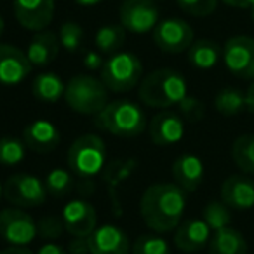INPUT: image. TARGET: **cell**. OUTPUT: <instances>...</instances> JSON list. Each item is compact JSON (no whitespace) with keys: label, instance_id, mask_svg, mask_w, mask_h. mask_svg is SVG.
Returning <instances> with one entry per match:
<instances>
[{"label":"cell","instance_id":"obj_1","mask_svg":"<svg viewBox=\"0 0 254 254\" xmlns=\"http://www.w3.org/2000/svg\"><path fill=\"white\" fill-rule=\"evenodd\" d=\"M187 207V191L176 183H155L145 190L139 211L145 225L155 233L176 230Z\"/></svg>","mask_w":254,"mask_h":254},{"label":"cell","instance_id":"obj_2","mask_svg":"<svg viewBox=\"0 0 254 254\" xmlns=\"http://www.w3.org/2000/svg\"><path fill=\"white\" fill-rule=\"evenodd\" d=\"M188 96L187 80L173 68H159L141 80L138 98L150 108H169Z\"/></svg>","mask_w":254,"mask_h":254},{"label":"cell","instance_id":"obj_3","mask_svg":"<svg viewBox=\"0 0 254 254\" xmlns=\"http://www.w3.org/2000/svg\"><path fill=\"white\" fill-rule=\"evenodd\" d=\"M94 124L98 129L119 138H134L146 127V115L138 103L131 99H115L96 115Z\"/></svg>","mask_w":254,"mask_h":254},{"label":"cell","instance_id":"obj_4","mask_svg":"<svg viewBox=\"0 0 254 254\" xmlns=\"http://www.w3.org/2000/svg\"><path fill=\"white\" fill-rule=\"evenodd\" d=\"M68 108L80 115H98L108 105V89L92 75H75L68 80L64 91Z\"/></svg>","mask_w":254,"mask_h":254},{"label":"cell","instance_id":"obj_5","mask_svg":"<svg viewBox=\"0 0 254 254\" xmlns=\"http://www.w3.org/2000/svg\"><path fill=\"white\" fill-rule=\"evenodd\" d=\"M143 63L132 53H115L105 61L99 78L110 92H129L141 84Z\"/></svg>","mask_w":254,"mask_h":254},{"label":"cell","instance_id":"obj_6","mask_svg":"<svg viewBox=\"0 0 254 254\" xmlns=\"http://www.w3.org/2000/svg\"><path fill=\"white\" fill-rule=\"evenodd\" d=\"M68 167L78 178H92L106 164V145L99 136L84 134L68 148Z\"/></svg>","mask_w":254,"mask_h":254},{"label":"cell","instance_id":"obj_7","mask_svg":"<svg viewBox=\"0 0 254 254\" xmlns=\"http://www.w3.org/2000/svg\"><path fill=\"white\" fill-rule=\"evenodd\" d=\"M4 197L16 207H37L46 202L47 190L40 178L18 173L9 176L4 183Z\"/></svg>","mask_w":254,"mask_h":254},{"label":"cell","instance_id":"obj_8","mask_svg":"<svg viewBox=\"0 0 254 254\" xmlns=\"http://www.w3.org/2000/svg\"><path fill=\"white\" fill-rule=\"evenodd\" d=\"M223 63L233 77L254 80V39L247 35L230 37L223 46Z\"/></svg>","mask_w":254,"mask_h":254},{"label":"cell","instance_id":"obj_9","mask_svg":"<svg viewBox=\"0 0 254 254\" xmlns=\"http://www.w3.org/2000/svg\"><path fill=\"white\" fill-rule=\"evenodd\" d=\"M39 235L37 223L21 207H7L0 211V237L9 246H28Z\"/></svg>","mask_w":254,"mask_h":254},{"label":"cell","instance_id":"obj_10","mask_svg":"<svg viewBox=\"0 0 254 254\" xmlns=\"http://www.w3.org/2000/svg\"><path fill=\"white\" fill-rule=\"evenodd\" d=\"M119 19L126 32L143 35L159 25V7L153 0H124Z\"/></svg>","mask_w":254,"mask_h":254},{"label":"cell","instance_id":"obj_11","mask_svg":"<svg viewBox=\"0 0 254 254\" xmlns=\"http://www.w3.org/2000/svg\"><path fill=\"white\" fill-rule=\"evenodd\" d=\"M153 42L162 53H183L193 44V30L185 19L166 18L153 28Z\"/></svg>","mask_w":254,"mask_h":254},{"label":"cell","instance_id":"obj_12","mask_svg":"<svg viewBox=\"0 0 254 254\" xmlns=\"http://www.w3.org/2000/svg\"><path fill=\"white\" fill-rule=\"evenodd\" d=\"M32 68L26 53L11 44H0V85L16 87L26 80Z\"/></svg>","mask_w":254,"mask_h":254},{"label":"cell","instance_id":"obj_13","mask_svg":"<svg viewBox=\"0 0 254 254\" xmlns=\"http://www.w3.org/2000/svg\"><path fill=\"white\" fill-rule=\"evenodd\" d=\"M64 230L71 237H89L98 226V214L92 204L82 198H73L61 212Z\"/></svg>","mask_w":254,"mask_h":254},{"label":"cell","instance_id":"obj_14","mask_svg":"<svg viewBox=\"0 0 254 254\" xmlns=\"http://www.w3.org/2000/svg\"><path fill=\"white\" fill-rule=\"evenodd\" d=\"M14 16L26 30L42 32L51 25L54 16V0H14Z\"/></svg>","mask_w":254,"mask_h":254},{"label":"cell","instance_id":"obj_15","mask_svg":"<svg viewBox=\"0 0 254 254\" xmlns=\"http://www.w3.org/2000/svg\"><path fill=\"white\" fill-rule=\"evenodd\" d=\"M91 254H131V240L120 226L106 223L89 235Z\"/></svg>","mask_w":254,"mask_h":254},{"label":"cell","instance_id":"obj_16","mask_svg":"<svg viewBox=\"0 0 254 254\" xmlns=\"http://www.w3.org/2000/svg\"><path fill=\"white\" fill-rule=\"evenodd\" d=\"M148 136L150 141L157 146H171L181 141L185 136V122L183 117L171 110L157 113L148 124Z\"/></svg>","mask_w":254,"mask_h":254},{"label":"cell","instance_id":"obj_17","mask_svg":"<svg viewBox=\"0 0 254 254\" xmlns=\"http://www.w3.org/2000/svg\"><path fill=\"white\" fill-rule=\"evenodd\" d=\"M23 141L26 148H30L35 153H49L60 145L61 134L58 127L51 120L39 119L30 122L23 129Z\"/></svg>","mask_w":254,"mask_h":254},{"label":"cell","instance_id":"obj_18","mask_svg":"<svg viewBox=\"0 0 254 254\" xmlns=\"http://www.w3.org/2000/svg\"><path fill=\"white\" fill-rule=\"evenodd\" d=\"M221 200L235 211H249L254 207V181L242 174L226 178L221 185Z\"/></svg>","mask_w":254,"mask_h":254},{"label":"cell","instance_id":"obj_19","mask_svg":"<svg viewBox=\"0 0 254 254\" xmlns=\"http://www.w3.org/2000/svg\"><path fill=\"white\" fill-rule=\"evenodd\" d=\"M211 228L204 219H187L174 232V246L183 253H197L211 240Z\"/></svg>","mask_w":254,"mask_h":254},{"label":"cell","instance_id":"obj_20","mask_svg":"<svg viewBox=\"0 0 254 254\" xmlns=\"http://www.w3.org/2000/svg\"><path fill=\"white\" fill-rule=\"evenodd\" d=\"M204 162L193 153H183L173 162V178L174 183L187 193L198 190L204 181Z\"/></svg>","mask_w":254,"mask_h":254},{"label":"cell","instance_id":"obj_21","mask_svg":"<svg viewBox=\"0 0 254 254\" xmlns=\"http://www.w3.org/2000/svg\"><path fill=\"white\" fill-rule=\"evenodd\" d=\"M60 39L51 30L37 32L35 37L30 40L26 47V58L30 60L32 66H47L51 64L60 54Z\"/></svg>","mask_w":254,"mask_h":254},{"label":"cell","instance_id":"obj_22","mask_svg":"<svg viewBox=\"0 0 254 254\" xmlns=\"http://www.w3.org/2000/svg\"><path fill=\"white\" fill-rule=\"evenodd\" d=\"M209 254H247L246 237L233 226L218 230L209 240Z\"/></svg>","mask_w":254,"mask_h":254},{"label":"cell","instance_id":"obj_23","mask_svg":"<svg viewBox=\"0 0 254 254\" xmlns=\"http://www.w3.org/2000/svg\"><path fill=\"white\" fill-rule=\"evenodd\" d=\"M187 53L190 64L197 68V70H211L223 58L221 47L218 46V42H214L211 39L193 40V44H191Z\"/></svg>","mask_w":254,"mask_h":254},{"label":"cell","instance_id":"obj_24","mask_svg":"<svg viewBox=\"0 0 254 254\" xmlns=\"http://www.w3.org/2000/svg\"><path fill=\"white\" fill-rule=\"evenodd\" d=\"M66 84L61 80L60 75L53 71H42L33 78L32 92L35 99L42 103H58L61 98H64Z\"/></svg>","mask_w":254,"mask_h":254},{"label":"cell","instance_id":"obj_25","mask_svg":"<svg viewBox=\"0 0 254 254\" xmlns=\"http://www.w3.org/2000/svg\"><path fill=\"white\" fill-rule=\"evenodd\" d=\"M214 108L223 117H237L246 108V92L235 87H225L216 94Z\"/></svg>","mask_w":254,"mask_h":254},{"label":"cell","instance_id":"obj_26","mask_svg":"<svg viewBox=\"0 0 254 254\" xmlns=\"http://www.w3.org/2000/svg\"><path fill=\"white\" fill-rule=\"evenodd\" d=\"M232 159L242 173L254 174V134H242L233 141Z\"/></svg>","mask_w":254,"mask_h":254},{"label":"cell","instance_id":"obj_27","mask_svg":"<svg viewBox=\"0 0 254 254\" xmlns=\"http://www.w3.org/2000/svg\"><path fill=\"white\" fill-rule=\"evenodd\" d=\"M94 42L101 53L115 54L126 42V30L122 25H105L96 32Z\"/></svg>","mask_w":254,"mask_h":254},{"label":"cell","instance_id":"obj_28","mask_svg":"<svg viewBox=\"0 0 254 254\" xmlns=\"http://www.w3.org/2000/svg\"><path fill=\"white\" fill-rule=\"evenodd\" d=\"M44 185H46L47 195H51L54 198H63L73 188V178H71V174L66 169L56 167V169L47 173Z\"/></svg>","mask_w":254,"mask_h":254},{"label":"cell","instance_id":"obj_29","mask_svg":"<svg viewBox=\"0 0 254 254\" xmlns=\"http://www.w3.org/2000/svg\"><path fill=\"white\" fill-rule=\"evenodd\" d=\"M232 209L225 204V202H209L204 207V212H202V219L207 223V226L211 228V232H218V230H223L226 226H230L232 223Z\"/></svg>","mask_w":254,"mask_h":254},{"label":"cell","instance_id":"obj_30","mask_svg":"<svg viewBox=\"0 0 254 254\" xmlns=\"http://www.w3.org/2000/svg\"><path fill=\"white\" fill-rule=\"evenodd\" d=\"M26 155V145L23 139L4 136L0 138V164L2 166H18Z\"/></svg>","mask_w":254,"mask_h":254},{"label":"cell","instance_id":"obj_31","mask_svg":"<svg viewBox=\"0 0 254 254\" xmlns=\"http://www.w3.org/2000/svg\"><path fill=\"white\" fill-rule=\"evenodd\" d=\"M131 254H171V247L160 235L145 233L134 240L131 246Z\"/></svg>","mask_w":254,"mask_h":254},{"label":"cell","instance_id":"obj_32","mask_svg":"<svg viewBox=\"0 0 254 254\" xmlns=\"http://www.w3.org/2000/svg\"><path fill=\"white\" fill-rule=\"evenodd\" d=\"M58 39H60V46L63 47L64 51H68V53H77V51H80L82 42H84V28H82L78 23L66 21L61 25Z\"/></svg>","mask_w":254,"mask_h":254},{"label":"cell","instance_id":"obj_33","mask_svg":"<svg viewBox=\"0 0 254 254\" xmlns=\"http://www.w3.org/2000/svg\"><path fill=\"white\" fill-rule=\"evenodd\" d=\"M219 0H176L178 7L183 12L195 18H205L211 16L218 7Z\"/></svg>","mask_w":254,"mask_h":254},{"label":"cell","instance_id":"obj_34","mask_svg":"<svg viewBox=\"0 0 254 254\" xmlns=\"http://www.w3.org/2000/svg\"><path fill=\"white\" fill-rule=\"evenodd\" d=\"M37 230H39V235L42 237L47 242H53V240L60 239L64 232V225L61 218H54V216H49V218H42L39 223H37Z\"/></svg>","mask_w":254,"mask_h":254},{"label":"cell","instance_id":"obj_35","mask_svg":"<svg viewBox=\"0 0 254 254\" xmlns=\"http://www.w3.org/2000/svg\"><path fill=\"white\" fill-rule=\"evenodd\" d=\"M178 106H180L181 117L188 122H198L204 117V105L195 96H187Z\"/></svg>","mask_w":254,"mask_h":254},{"label":"cell","instance_id":"obj_36","mask_svg":"<svg viewBox=\"0 0 254 254\" xmlns=\"http://www.w3.org/2000/svg\"><path fill=\"white\" fill-rule=\"evenodd\" d=\"M68 254H91L89 253V237H73L68 242Z\"/></svg>","mask_w":254,"mask_h":254},{"label":"cell","instance_id":"obj_37","mask_svg":"<svg viewBox=\"0 0 254 254\" xmlns=\"http://www.w3.org/2000/svg\"><path fill=\"white\" fill-rule=\"evenodd\" d=\"M84 66L87 68V70L94 71V70H101L103 64H105V61H103L101 54L96 53V51H87V53L84 54Z\"/></svg>","mask_w":254,"mask_h":254},{"label":"cell","instance_id":"obj_38","mask_svg":"<svg viewBox=\"0 0 254 254\" xmlns=\"http://www.w3.org/2000/svg\"><path fill=\"white\" fill-rule=\"evenodd\" d=\"M35 254H68V251L56 242H46L39 247V251Z\"/></svg>","mask_w":254,"mask_h":254},{"label":"cell","instance_id":"obj_39","mask_svg":"<svg viewBox=\"0 0 254 254\" xmlns=\"http://www.w3.org/2000/svg\"><path fill=\"white\" fill-rule=\"evenodd\" d=\"M221 2L235 9H251V5L254 4V0H221Z\"/></svg>","mask_w":254,"mask_h":254},{"label":"cell","instance_id":"obj_40","mask_svg":"<svg viewBox=\"0 0 254 254\" xmlns=\"http://www.w3.org/2000/svg\"><path fill=\"white\" fill-rule=\"evenodd\" d=\"M246 108H247V112L254 115V80L246 91Z\"/></svg>","mask_w":254,"mask_h":254},{"label":"cell","instance_id":"obj_41","mask_svg":"<svg viewBox=\"0 0 254 254\" xmlns=\"http://www.w3.org/2000/svg\"><path fill=\"white\" fill-rule=\"evenodd\" d=\"M0 254H33L26 246H9L7 249H4Z\"/></svg>","mask_w":254,"mask_h":254},{"label":"cell","instance_id":"obj_42","mask_svg":"<svg viewBox=\"0 0 254 254\" xmlns=\"http://www.w3.org/2000/svg\"><path fill=\"white\" fill-rule=\"evenodd\" d=\"M78 5H82V7H92V5H98L101 4L103 0H75Z\"/></svg>","mask_w":254,"mask_h":254},{"label":"cell","instance_id":"obj_43","mask_svg":"<svg viewBox=\"0 0 254 254\" xmlns=\"http://www.w3.org/2000/svg\"><path fill=\"white\" fill-rule=\"evenodd\" d=\"M4 28H5V21H4V18H2V14H0V37L4 33Z\"/></svg>","mask_w":254,"mask_h":254},{"label":"cell","instance_id":"obj_44","mask_svg":"<svg viewBox=\"0 0 254 254\" xmlns=\"http://www.w3.org/2000/svg\"><path fill=\"white\" fill-rule=\"evenodd\" d=\"M2 197H4V185L0 183V200H2Z\"/></svg>","mask_w":254,"mask_h":254},{"label":"cell","instance_id":"obj_45","mask_svg":"<svg viewBox=\"0 0 254 254\" xmlns=\"http://www.w3.org/2000/svg\"><path fill=\"white\" fill-rule=\"evenodd\" d=\"M249 11H251V19H253V23H254V4L251 5V9H249Z\"/></svg>","mask_w":254,"mask_h":254}]
</instances>
